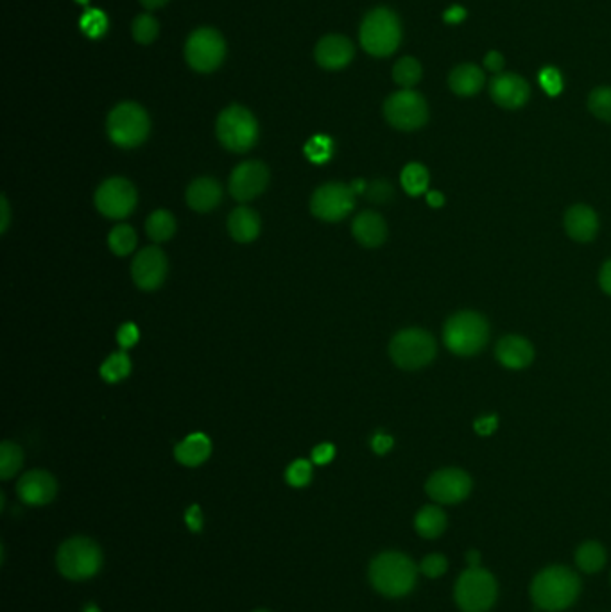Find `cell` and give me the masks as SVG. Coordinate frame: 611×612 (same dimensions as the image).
I'll return each instance as SVG.
<instances>
[{
	"mask_svg": "<svg viewBox=\"0 0 611 612\" xmlns=\"http://www.w3.org/2000/svg\"><path fill=\"white\" fill-rule=\"evenodd\" d=\"M581 593V580L567 566L541 569L531 584V598L541 611L560 612L568 609Z\"/></svg>",
	"mask_w": 611,
	"mask_h": 612,
	"instance_id": "1",
	"label": "cell"
},
{
	"mask_svg": "<svg viewBox=\"0 0 611 612\" xmlns=\"http://www.w3.org/2000/svg\"><path fill=\"white\" fill-rule=\"evenodd\" d=\"M418 578V568L411 557L400 552H384L370 565L371 586L388 598L409 595Z\"/></svg>",
	"mask_w": 611,
	"mask_h": 612,
	"instance_id": "2",
	"label": "cell"
},
{
	"mask_svg": "<svg viewBox=\"0 0 611 612\" xmlns=\"http://www.w3.org/2000/svg\"><path fill=\"white\" fill-rule=\"evenodd\" d=\"M489 341V324L477 311H457L443 328L446 350L457 356H474L486 348Z\"/></svg>",
	"mask_w": 611,
	"mask_h": 612,
	"instance_id": "3",
	"label": "cell"
},
{
	"mask_svg": "<svg viewBox=\"0 0 611 612\" xmlns=\"http://www.w3.org/2000/svg\"><path fill=\"white\" fill-rule=\"evenodd\" d=\"M359 40L362 48L375 58L391 56L402 42V24L398 15L390 7L371 9L360 24Z\"/></svg>",
	"mask_w": 611,
	"mask_h": 612,
	"instance_id": "4",
	"label": "cell"
},
{
	"mask_svg": "<svg viewBox=\"0 0 611 612\" xmlns=\"http://www.w3.org/2000/svg\"><path fill=\"white\" fill-rule=\"evenodd\" d=\"M56 566L69 580H87L97 575L102 566V552L93 539L76 535L59 546Z\"/></svg>",
	"mask_w": 611,
	"mask_h": 612,
	"instance_id": "5",
	"label": "cell"
},
{
	"mask_svg": "<svg viewBox=\"0 0 611 612\" xmlns=\"http://www.w3.org/2000/svg\"><path fill=\"white\" fill-rule=\"evenodd\" d=\"M110 140L123 147L133 149L144 143L151 132V121L147 111L136 102H121L115 106L106 122Z\"/></svg>",
	"mask_w": 611,
	"mask_h": 612,
	"instance_id": "6",
	"label": "cell"
},
{
	"mask_svg": "<svg viewBox=\"0 0 611 612\" xmlns=\"http://www.w3.org/2000/svg\"><path fill=\"white\" fill-rule=\"evenodd\" d=\"M219 142L233 153L250 151L259 140V124L250 110L233 104L220 111L216 124Z\"/></svg>",
	"mask_w": 611,
	"mask_h": 612,
	"instance_id": "7",
	"label": "cell"
},
{
	"mask_svg": "<svg viewBox=\"0 0 611 612\" xmlns=\"http://www.w3.org/2000/svg\"><path fill=\"white\" fill-rule=\"evenodd\" d=\"M497 580L484 568L465 569L456 582V602L463 612H488L497 600Z\"/></svg>",
	"mask_w": 611,
	"mask_h": 612,
	"instance_id": "8",
	"label": "cell"
},
{
	"mask_svg": "<svg viewBox=\"0 0 611 612\" xmlns=\"http://www.w3.org/2000/svg\"><path fill=\"white\" fill-rule=\"evenodd\" d=\"M436 341L427 330L407 328L398 332L390 344L394 364L405 371H416L429 365L436 356Z\"/></svg>",
	"mask_w": 611,
	"mask_h": 612,
	"instance_id": "9",
	"label": "cell"
},
{
	"mask_svg": "<svg viewBox=\"0 0 611 612\" xmlns=\"http://www.w3.org/2000/svg\"><path fill=\"white\" fill-rule=\"evenodd\" d=\"M384 115L394 130L416 132L427 124L429 106L422 93L403 88L386 99Z\"/></svg>",
	"mask_w": 611,
	"mask_h": 612,
	"instance_id": "10",
	"label": "cell"
},
{
	"mask_svg": "<svg viewBox=\"0 0 611 612\" xmlns=\"http://www.w3.org/2000/svg\"><path fill=\"white\" fill-rule=\"evenodd\" d=\"M226 56V44L220 33L212 27L196 29L185 44L187 63L201 74L218 70Z\"/></svg>",
	"mask_w": 611,
	"mask_h": 612,
	"instance_id": "11",
	"label": "cell"
},
{
	"mask_svg": "<svg viewBox=\"0 0 611 612\" xmlns=\"http://www.w3.org/2000/svg\"><path fill=\"white\" fill-rule=\"evenodd\" d=\"M355 206V192L345 183H327L319 186L310 201V210L317 219L343 220Z\"/></svg>",
	"mask_w": 611,
	"mask_h": 612,
	"instance_id": "12",
	"label": "cell"
},
{
	"mask_svg": "<svg viewBox=\"0 0 611 612\" xmlns=\"http://www.w3.org/2000/svg\"><path fill=\"white\" fill-rule=\"evenodd\" d=\"M95 206L104 217L124 219L136 206V190L124 177H110L97 188Z\"/></svg>",
	"mask_w": 611,
	"mask_h": 612,
	"instance_id": "13",
	"label": "cell"
},
{
	"mask_svg": "<svg viewBox=\"0 0 611 612\" xmlns=\"http://www.w3.org/2000/svg\"><path fill=\"white\" fill-rule=\"evenodd\" d=\"M427 494L443 505H456L466 500L472 492V479L466 471L457 468H445L436 471L427 483Z\"/></svg>",
	"mask_w": 611,
	"mask_h": 612,
	"instance_id": "14",
	"label": "cell"
},
{
	"mask_svg": "<svg viewBox=\"0 0 611 612\" xmlns=\"http://www.w3.org/2000/svg\"><path fill=\"white\" fill-rule=\"evenodd\" d=\"M269 183V171L263 162H244L230 177V194L233 199L246 203L261 195Z\"/></svg>",
	"mask_w": 611,
	"mask_h": 612,
	"instance_id": "15",
	"label": "cell"
},
{
	"mask_svg": "<svg viewBox=\"0 0 611 612\" xmlns=\"http://www.w3.org/2000/svg\"><path fill=\"white\" fill-rule=\"evenodd\" d=\"M132 276L138 289L155 290L167 276V259L158 248L142 249L132 265Z\"/></svg>",
	"mask_w": 611,
	"mask_h": 612,
	"instance_id": "16",
	"label": "cell"
},
{
	"mask_svg": "<svg viewBox=\"0 0 611 612\" xmlns=\"http://www.w3.org/2000/svg\"><path fill=\"white\" fill-rule=\"evenodd\" d=\"M489 95L495 104H498L504 110H519L527 104L531 97V87L513 72H502L497 74L489 83Z\"/></svg>",
	"mask_w": 611,
	"mask_h": 612,
	"instance_id": "17",
	"label": "cell"
},
{
	"mask_svg": "<svg viewBox=\"0 0 611 612\" xmlns=\"http://www.w3.org/2000/svg\"><path fill=\"white\" fill-rule=\"evenodd\" d=\"M16 492L24 503L40 507L50 503L56 498L58 481L44 470H33L18 480Z\"/></svg>",
	"mask_w": 611,
	"mask_h": 612,
	"instance_id": "18",
	"label": "cell"
},
{
	"mask_svg": "<svg viewBox=\"0 0 611 612\" xmlns=\"http://www.w3.org/2000/svg\"><path fill=\"white\" fill-rule=\"evenodd\" d=\"M353 54H355L353 44L347 37L341 35H328L321 38L314 50L316 61L327 70L345 69L353 59Z\"/></svg>",
	"mask_w": 611,
	"mask_h": 612,
	"instance_id": "19",
	"label": "cell"
},
{
	"mask_svg": "<svg viewBox=\"0 0 611 612\" xmlns=\"http://www.w3.org/2000/svg\"><path fill=\"white\" fill-rule=\"evenodd\" d=\"M495 356L506 369L519 371L531 365L534 360V348L520 335H506L497 343Z\"/></svg>",
	"mask_w": 611,
	"mask_h": 612,
	"instance_id": "20",
	"label": "cell"
},
{
	"mask_svg": "<svg viewBox=\"0 0 611 612\" xmlns=\"http://www.w3.org/2000/svg\"><path fill=\"white\" fill-rule=\"evenodd\" d=\"M565 231L575 242H592L599 231V217L586 205H573L565 214Z\"/></svg>",
	"mask_w": 611,
	"mask_h": 612,
	"instance_id": "21",
	"label": "cell"
},
{
	"mask_svg": "<svg viewBox=\"0 0 611 612\" xmlns=\"http://www.w3.org/2000/svg\"><path fill=\"white\" fill-rule=\"evenodd\" d=\"M353 237L364 248H379L388 238V226L382 216L375 212H362L357 216L351 226Z\"/></svg>",
	"mask_w": 611,
	"mask_h": 612,
	"instance_id": "22",
	"label": "cell"
},
{
	"mask_svg": "<svg viewBox=\"0 0 611 612\" xmlns=\"http://www.w3.org/2000/svg\"><path fill=\"white\" fill-rule=\"evenodd\" d=\"M220 199H222L220 185L212 177H198L187 188L188 206L201 214L218 208Z\"/></svg>",
	"mask_w": 611,
	"mask_h": 612,
	"instance_id": "23",
	"label": "cell"
},
{
	"mask_svg": "<svg viewBox=\"0 0 611 612\" xmlns=\"http://www.w3.org/2000/svg\"><path fill=\"white\" fill-rule=\"evenodd\" d=\"M212 453V442L205 434H190L175 448L176 460L187 468H198L209 460Z\"/></svg>",
	"mask_w": 611,
	"mask_h": 612,
	"instance_id": "24",
	"label": "cell"
},
{
	"mask_svg": "<svg viewBox=\"0 0 611 612\" xmlns=\"http://www.w3.org/2000/svg\"><path fill=\"white\" fill-rule=\"evenodd\" d=\"M448 87L459 97H472L484 87V72L474 63H463L450 72Z\"/></svg>",
	"mask_w": 611,
	"mask_h": 612,
	"instance_id": "25",
	"label": "cell"
},
{
	"mask_svg": "<svg viewBox=\"0 0 611 612\" xmlns=\"http://www.w3.org/2000/svg\"><path fill=\"white\" fill-rule=\"evenodd\" d=\"M228 231L237 242H252L261 233V217L253 210L239 206L228 217Z\"/></svg>",
	"mask_w": 611,
	"mask_h": 612,
	"instance_id": "26",
	"label": "cell"
},
{
	"mask_svg": "<svg viewBox=\"0 0 611 612\" xmlns=\"http://www.w3.org/2000/svg\"><path fill=\"white\" fill-rule=\"evenodd\" d=\"M416 532L425 539H436L446 528V514L437 505H425L414 518Z\"/></svg>",
	"mask_w": 611,
	"mask_h": 612,
	"instance_id": "27",
	"label": "cell"
},
{
	"mask_svg": "<svg viewBox=\"0 0 611 612\" xmlns=\"http://www.w3.org/2000/svg\"><path fill=\"white\" fill-rule=\"evenodd\" d=\"M575 565L584 573H597L606 565V552L597 541H586L575 552Z\"/></svg>",
	"mask_w": 611,
	"mask_h": 612,
	"instance_id": "28",
	"label": "cell"
},
{
	"mask_svg": "<svg viewBox=\"0 0 611 612\" xmlns=\"http://www.w3.org/2000/svg\"><path fill=\"white\" fill-rule=\"evenodd\" d=\"M132 373V360L126 354V351H119L110 354L104 364L101 365V376L108 384H119L124 378H128Z\"/></svg>",
	"mask_w": 611,
	"mask_h": 612,
	"instance_id": "29",
	"label": "cell"
},
{
	"mask_svg": "<svg viewBox=\"0 0 611 612\" xmlns=\"http://www.w3.org/2000/svg\"><path fill=\"white\" fill-rule=\"evenodd\" d=\"M423 76V69L420 61L413 56L400 58L393 67V79L402 88L416 87Z\"/></svg>",
	"mask_w": 611,
	"mask_h": 612,
	"instance_id": "30",
	"label": "cell"
},
{
	"mask_svg": "<svg viewBox=\"0 0 611 612\" xmlns=\"http://www.w3.org/2000/svg\"><path fill=\"white\" fill-rule=\"evenodd\" d=\"M145 231H147L149 238L155 240V242H166V240L173 238V235L176 233V220L173 214H169L166 210L153 212L145 222Z\"/></svg>",
	"mask_w": 611,
	"mask_h": 612,
	"instance_id": "31",
	"label": "cell"
},
{
	"mask_svg": "<svg viewBox=\"0 0 611 612\" xmlns=\"http://www.w3.org/2000/svg\"><path fill=\"white\" fill-rule=\"evenodd\" d=\"M402 186L413 197L425 194L429 188V171L422 164H409L402 171Z\"/></svg>",
	"mask_w": 611,
	"mask_h": 612,
	"instance_id": "32",
	"label": "cell"
},
{
	"mask_svg": "<svg viewBox=\"0 0 611 612\" xmlns=\"http://www.w3.org/2000/svg\"><path fill=\"white\" fill-rule=\"evenodd\" d=\"M24 464V453L18 444L15 442H2L0 444V479L9 480L15 477Z\"/></svg>",
	"mask_w": 611,
	"mask_h": 612,
	"instance_id": "33",
	"label": "cell"
},
{
	"mask_svg": "<svg viewBox=\"0 0 611 612\" xmlns=\"http://www.w3.org/2000/svg\"><path fill=\"white\" fill-rule=\"evenodd\" d=\"M108 244L112 253H115L117 257H126L136 246V233L128 224L115 226L108 237Z\"/></svg>",
	"mask_w": 611,
	"mask_h": 612,
	"instance_id": "34",
	"label": "cell"
},
{
	"mask_svg": "<svg viewBox=\"0 0 611 612\" xmlns=\"http://www.w3.org/2000/svg\"><path fill=\"white\" fill-rule=\"evenodd\" d=\"M160 33L158 20L147 13L138 15L132 24V35L134 42L140 45L153 44Z\"/></svg>",
	"mask_w": 611,
	"mask_h": 612,
	"instance_id": "35",
	"label": "cell"
},
{
	"mask_svg": "<svg viewBox=\"0 0 611 612\" xmlns=\"http://www.w3.org/2000/svg\"><path fill=\"white\" fill-rule=\"evenodd\" d=\"M588 110L599 121L611 122V87L595 88L588 97Z\"/></svg>",
	"mask_w": 611,
	"mask_h": 612,
	"instance_id": "36",
	"label": "cell"
},
{
	"mask_svg": "<svg viewBox=\"0 0 611 612\" xmlns=\"http://www.w3.org/2000/svg\"><path fill=\"white\" fill-rule=\"evenodd\" d=\"M332 147L334 143L328 136L317 134L306 145V158L314 164H325L327 160L332 158Z\"/></svg>",
	"mask_w": 611,
	"mask_h": 612,
	"instance_id": "37",
	"label": "cell"
},
{
	"mask_svg": "<svg viewBox=\"0 0 611 612\" xmlns=\"http://www.w3.org/2000/svg\"><path fill=\"white\" fill-rule=\"evenodd\" d=\"M81 29L88 38H101L108 31V18L102 11L91 9L81 18Z\"/></svg>",
	"mask_w": 611,
	"mask_h": 612,
	"instance_id": "38",
	"label": "cell"
},
{
	"mask_svg": "<svg viewBox=\"0 0 611 612\" xmlns=\"http://www.w3.org/2000/svg\"><path fill=\"white\" fill-rule=\"evenodd\" d=\"M538 83L547 95L556 97L563 90V76L556 67H543L538 74Z\"/></svg>",
	"mask_w": 611,
	"mask_h": 612,
	"instance_id": "39",
	"label": "cell"
},
{
	"mask_svg": "<svg viewBox=\"0 0 611 612\" xmlns=\"http://www.w3.org/2000/svg\"><path fill=\"white\" fill-rule=\"evenodd\" d=\"M310 479H312V464L304 459L295 460L285 471V480L293 487H306Z\"/></svg>",
	"mask_w": 611,
	"mask_h": 612,
	"instance_id": "40",
	"label": "cell"
},
{
	"mask_svg": "<svg viewBox=\"0 0 611 612\" xmlns=\"http://www.w3.org/2000/svg\"><path fill=\"white\" fill-rule=\"evenodd\" d=\"M448 569V561L445 555L441 554H431L427 555L422 565H420V571L429 576V578H437V576H443L445 571Z\"/></svg>",
	"mask_w": 611,
	"mask_h": 612,
	"instance_id": "41",
	"label": "cell"
},
{
	"mask_svg": "<svg viewBox=\"0 0 611 612\" xmlns=\"http://www.w3.org/2000/svg\"><path fill=\"white\" fill-rule=\"evenodd\" d=\"M366 195L373 203H388L393 197V188L390 183L377 179L370 185V188H366Z\"/></svg>",
	"mask_w": 611,
	"mask_h": 612,
	"instance_id": "42",
	"label": "cell"
},
{
	"mask_svg": "<svg viewBox=\"0 0 611 612\" xmlns=\"http://www.w3.org/2000/svg\"><path fill=\"white\" fill-rule=\"evenodd\" d=\"M138 328L133 322H126L121 326L119 333H117V341L121 344L123 351L130 350L136 343H138Z\"/></svg>",
	"mask_w": 611,
	"mask_h": 612,
	"instance_id": "43",
	"label": "cell"
},
{
	"mask_svg": "<svg viewBox=\"0 0 611 612\" xmlns=\"http://www.w3.org/2000/svg\"><path fill=\"white\" fill-rule=\"evenodd\" d=\"M336 457V448L330 442H323L312 449V462L317 466L328 464Z\"/></svg>",
	"mask_w": 611,
	"mask_h": 612,
	"instance_id": "44",
	"label": "cell"
},
{
	"mask_svg": "<svg viewBox=\"0 0 611 612\" xmlns=\"http://www.w3.org/2000/svg\"><path fill=\"white\" fill-rule=\"evenodd\" d=\"M504 65H506V59H504V56H502L498 50H489V52L484 56V69L489 70V72H493L495 76H497V74H502Z\"/></svg>",
	"mask_w": 611,
	"mask_h": 612,
	"instance_id": "45",
	"label": "cell"
},
{
	"mask_svg": "<svg viewBox=\"0 0 611 612\" xmlns=\"http://www.w3.org/2000/svg\"><path fill=\"white\" fill-rule=\"evenodd\" d=\"M185 522L192 532H201L203 530V512L199 505H192L187 512H185Z\"/></svg>",
	"mask_w": 611,
	"mask_h": 612,
	"instance_id": "46",
	"label": "cell"
},
{
	"mask_svg": "<svg viewBox=\"0 0 611 612\" xmlns=\"http://www.w3.org/2000/svg\"><path fill=\"white\" fill-rule=\"evenodd\" d=\"M466 18V9L461 5H452L445 11V22L448 24H459Z\"/></svg>",
	"mask_w": 611,
	"mask_h": 612,
	"instance_id": "47",
	"label": "cell"
},
{
	"mask_svg": "<svg viewBox=\"0 0 611 612\" xmlns=\"http://www.w3.org/2000/svg\"><path fill=\"white\" fill-rule=\"evenodd\" d=\"M371 446H373V449L377 451V453H386V451H390L391 449V446H393V438H390V436H386V434H377L375 438H373V440H371Z\"/></svg>",
	"mask_w": 611,
	"mask_h": 612,
	"instance_id": "48",
	"label": "cell"
},
{
	"mask_svg": "<svg viewBox=\"0 0 611 612\" xmlns=\"http://www.w3.org/2000/svg\"><path fill=\"white\" fill-rule=\"evenodd\" d=\"M599 283H601V289L611 296V260L603 265L601 269V274H599Z\"/></svg>",
	"mask_w": 611,
	"mask_h": 612,
	"instance_id": "49",
	"label": "cell"
},
{
	"mask_svg": "<svg viewBox=\"0 0 611 612\" xmlns=\"http://www.w3.org/2000/svg\"><path fill=\"white\" fill-rule=\"evenodd\" d=\"M0 210H2V224H0V229H2V233L7 229V224H9V205H7V199L2 195V199H0Z\"/></svg>",
	"mask_w": 611,
	"mask_h": 612,
	"instance_id": "50",
	"label": "cell"
},
{
	"mask_svg": "<svg viewBox=\"0 0 611 612\" xmlns=\"http://www.w3.org/2000/svg\"><path fill=\"white\" fill-rule=\"evenodd\" d=\"M427 203H429L433 208H439V206H443L445 197L441 195V192H429V194H427Z\"/></svg>",
	"mask_w": 611,
	"mask_h": 612,
	"instance_id": "51",
	"label": "cell"
},
{
	"mask_svg": "<svg viewBox=\"0 0 611 612\" xmlns=\"http://www.w3.org/2000/svg\"><path fill=\"white\" fill-rule=\"evenodd\" d=\"M466 561H468V568H479L480 566V554L477 550H470L466 554Z\"/></svg>",
	"mask_w": 611,
	"mask_h": 612,
	"instance_id": "52",
	"label": "cell"
},
{
	"mask_svg": "<svg viewBox=\"0 0 611 612\" xmlns=\"http://www.w3.org/2000/svg\"><path fill=\"white\" fill-rule=\"evenodd\" d=\"M169 0H140V4L147 9H156V7H162L166 5Z\"/></svg>",
	"mask_w": 611,
	"mask_h": 612,
	"instance_id": "53",
	"label": "cell"
},
{
	"mask_svg": "<svg viewBox=\"0 0 611 612\" xmlns=\"http://www.w3.org/2000/svg\"><path fill=\"white\" fill-rule=\"evenodd\" d=\"M83 612H101V609H99L95 604H87Z\"/></svg>",
	"mask_w": 611,
	"mask_h": 612,
	"instance_id": "54",
	"label": "cell"
},
{
	"mask_svg": "<svg viewBox=\"0 0 611 612\" xmlns=\"http://www.w3.org/2000/svg\"><path fill=\"white\" fill-rule=\"evenodd\" d=\"M253 612H269V611H263V609H259V611H253Z\"/></svg>",
	"mask_w": 611,
	"mask_h": 612,
	"instance_id": "55",
	"label": "cell"
}]
</instances>
